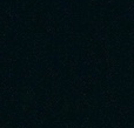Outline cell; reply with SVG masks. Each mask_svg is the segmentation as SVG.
Here are the masks:
<instances>
[{
    "label": "cell",
    "mask_w": 134,
    "mask_h": 128,
    "mask_svg": "<svg viewBox=\"0 0 134 128\" xmlns=\"http://www.w3.org/2000/svg\"><path fill=\"white\" fill-rule=\"evenodd\" d=\"M130 54H131V55H134V47L130 51Z\"/></svg>",
    "instance_id": "obj_5"
},
{
    "label": "cell",
    "mask_w": 134,
    "mask_h": 128,
    "mask_svg": "<svg viewBox=\"0 0 134 128\" xmlns=\"http://www.w3.org/2000/svg\"><path fill=\"white\" fill-rule=\"evenodd\" d=\"M128 67L130 68H134V59H130V61H128Z\"/></svg>",
    "instance_id": "obj_2"
},
{
    "label": "cell",
    "mask_w": 134,
    "mask_h": 128,
    "mask_svg": "<svg viewBox=\"0 0 134 128\" xmlns=\"http://www.w3.org/2000/svg\"><path fill=\"white\" fill-rule=\"evenodd\" d=\"M130 20L134 22V12H131V13H130Z\"/></svg>",
    "instance_id": "obj_3"
},
{
    "label": "cell",
    "mask_w": 134,
    "mask_h": 128,
    "mask_svg": "<svg viewBox=\"0 0 134 128\" xmlns=\"http://www.w3.org/2000/svg\"><path fill=\"white\" fill-rule=\"evenodd\" d=\"M121 20H124V15H115L114 16V21H115V22H120Z\"/></svg>",
    "instance_id": "obj_1"
},
{
    "label": "cell",
    "mask_w": 134,
    "mask_h": 128,
    "mask_svg": "<svg viewBox=\"0 0 134 128\" xmlns=\"http://www.w3.org/2000/svg\"><path fill=\"white\" fill-rule=\"evenodd\" d=\"M130 34L132 35V37H134V27L132 28V30H131V32H130Z\"/></svg>",
    "instance_id": "obj_4"
},
{
    "label": "cell",
    "mask_w": 134,
    "mask_h": 128,
    "mask_svg": "<svg viewBox=\"0 0 134 128\" xmlns=\"http://www.w3.org/2000/svg\"><path fill=\"white\" fill-rule=\"evenodd\" d=\"M114 0H106V4H112Z\"/></svg>",
    "instance_id": "obj_6"
}]
</instances>
